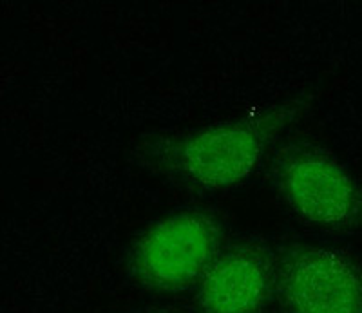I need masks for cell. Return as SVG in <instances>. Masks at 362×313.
Returning <instances> with one entry per match:
<instances>
[{
	"mask_svg": "<svg viewBox=\"0 0 362 313\" xmlns=\"http://www.w3.org/2000/svg\"><path fill=\"white\" fill-rule=\"evenodd\" d=\"M310 109V100L297 96L203 127L144 132L132 140L127 158L177 189L223 192L248 182Z\"/></svg>",
	"mask_w": 362,
	"mask_h": 313,
	"instance_id": "1",
	"label": "cell"
},
{
	"mask_svg": "<svg viewBox=\"0 0 362 313\" xmlns=\"http://www.w3.org/2000/svg\"><path fill=\"white\" fill-rule=\"evenodd\" d=\"M267 177L281 205L326 232H362V183L329 148L297 138L268 156Z\"/></svg>",
	"mask_w": 362,
	"mask_h": 313,
	"instance_id": "2",
	"label": "cell"
},
{
	"mask_svg": "<svg viewBox=\"0 0 362 313\" xmlns=\"http://www.w3.org/2000/svg\"><path fill=\"white\" fill-rule=\"evenodd\" d=\"M225 247V223L209 208H181L136 234L125 268L148 292L180 293L198 286Z\"/></svg>",
	"mask_w": 362,
	"mask_h": 313,
	"instance_id": "3",
	"label": "cell"
},
{
	"mask_svg": "<svg viewBox=\"0 0 362 313\" xmlns=\"http://www.w3.org/2000/svg\"><path fill=\"white\" fill-rule=\"evenodd\" d=\"M276 295L286 313H362V263L334 247L283 244Z\"/></svg>",
	"mask_w": 362,
	"mask_h": 313,
	"instance_id": "4",
	"label": "cell"
},
{
	"mask_svg": "<svg viewBox=\"0 0 362 313\" xmlns=\"http://www.w3.org/2000/svg\"><path fill=\"white\" fill-rule=\"evenodd\" d=\"M277 288V250L264 241L226 244L198 283L199 313H259Z\"/></svg>",
	"mask_w": 362,
	"mask_h": 313,
	"instance_id": "5",
	"label": "cell"
},
{
	"mask_svg": "<svg viewBox=\"0 0 362 313\" xmlns=\"http://www.w3.org/2000/svg\"><path fill=\"white\" fill-rule=\"evenodd\" d=\"M154 313H176V312H170V309H158V312Z\"/></svg>",
	"mask_w": 362,
	"mask_h": 313,
	"instance_id": "6",
	"label": "cell"
}]
</instances>
